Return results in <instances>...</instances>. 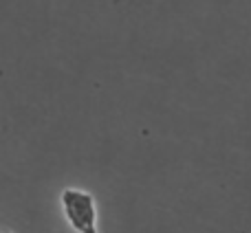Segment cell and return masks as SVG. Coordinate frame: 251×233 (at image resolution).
I'll return each mask as SVG.
<instances>
[{"instance_id": "3957f363", "label": "cell", "mask_w": 251, "mask_h": 233, "mask_svg": "<svg viewBox=\"0 0 251 233\" xmlns=\"http://www.w3.org/2000/svg\"><path fill=\"white\" fill-rule=\"evenodd\" d=\"M0 233H9V231H0Z\"/></svg>"}, {"instance_id": "7a4b0ae2", "label": "cell", "mask_w": 251, "mask_h": 233, "mask_svg": "<svg viewBox=\"0 0 251 233\" xmlns=\"http://www.w3.org/2000/svg\"><path fill=\"white\" fill-rule=\"evenodd\" d=\"M86 233H100V231H97V227H95V229H88Z\"/></svg>"}, {"instance_id": "6da1fadb", "label": "cell", "mask_w": 251, "mask_h": 233, "mask_svg": "<svg viewBox=\"0 0 251 233\" xmlns=\"http://www.w3.org/2000/svg\"><path fill=\"white\" fill-rule=\"evenodd\" d=\"M62 211H64L69 225L77 233H86L97 227V205L93 194L75 187H66L60 196Z\"/></svg>"}]
</instances>
